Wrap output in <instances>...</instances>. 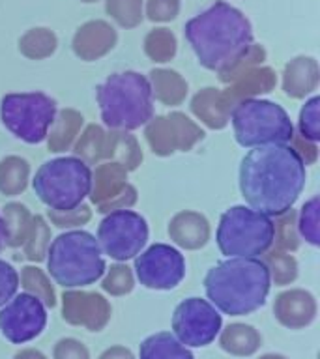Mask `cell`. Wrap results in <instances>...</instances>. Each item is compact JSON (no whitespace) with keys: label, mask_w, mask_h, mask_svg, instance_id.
<instances>
[{"label":"cell","mask_w":320,"mask_h":359,"mask_svg":"<svg viewBox=\"0 0 320 359\" xmlns=\"http://www.w3.org/2000/svg\"><path fill=\"white\" fill-rule=\"evenodd\" d=\"M305 163L288 144L257 146L240 165V191L251 210L268 217L283 215L305 187Z\"/></svg>","instance_id":"obj_1"},{"label":"cell","mask_w":320,"mask_h":359,"mask_svg":"<svg viewBox=\"0 0 320 359\" xmlns=\"http://www.w3.org/2000/svg\"><path fill=\"white\" fill-rule=\"evenodd\" d=\"M184 32L199 64L210 72H229L253 49L251 22L227 2H215L193 17Z\"/></svg>","instance_id":"obj_2"},{"label":"cell","mask_w":320,"mask_h":359,"mask_svg":"<svg viewBox=\"0 0 320 359\" xmlns=\"http://www.w3.org/2000/svg\"><path fill=\"white\" fill-rule=\"evenodd\" d=\"M269 285V268L258 258H227L204 277L208 299L230 316H244L262 307Z\"/></svg>","instance_id":"obj_3"},{"label":"cell","mask_w":320,"mask_h":359,"mask_svg":"<svg viewBox=\"0 0 320 359\" xmlns=\"http://www.w3.org/2000/svg\"><path fill=\"white\" fill-rule=\"evenodd\" d=\"M98 103L107 128L133 131L152 120L154 90L150 81L140 73H114L98 86Z\"/></svg>","instance_id":"obj_4"},{"label":"cell","mask_w":320,"mask_h":359,"mask_svg":"<svg viewBox=\"0 0 320 359\" xmlns=\"http://www.w3.org/2000/svg\"><path fill=\"white\" fill-rule=\"evenodd\" d=\"M47 269L51 277L64 288L88 286L105 273L103 251L90 232L69 230L51 243Z\"/></svg>","instance_id":"obj_5"},{"label":"cell","mask_w":320,"mask_h":359,"mask_svg":"<svg viewBox=\"0 0 320 359\" xmlns=\"http://www.w3.org/2000/svg\"><path fill=\"white\" fill-rule=\"evenodd\" d=\"M34 193L45 206L69 212L92 191V170L77 157H58L44 163L32 180Z\"/></svg>","instance_id":"obj_6"},{"label":"cell","mask_w":320,"mask_h":359,"mask_svg":"<svg viewBox=\"0 0 320 359\" xmlns=\"http://www.w3.org/2000/svg\"><path fill=\"white\" fill-rule=\"evenodd\" d=\"M215 240L225 257L258 258L274 245L275 224L251 208L232 206L221 215Z\"/></svg>","instance_id":"obj_7"},{"label":"cell","mask_w":320,"mask_h":359,"mask_svg":"<svg viewBox=\"0 0 320 359\" xmlns=\"http://www.w3.org/2000/svg\"><path fill=\"white\" fill-rule=\"evenodd\" d=\"M232 128L238 144L257 148L286 144L294 137V126L286 111L266 100H244L232 111Z\"/></svg>","instance_id":"obj_8"},{"label":"cell","mask_w":320,"mask_h":359,"mask_svg":"<svg viewBox=\"0 0 320 359\" xmlns=\"http://www.w3.org/2000/svg\"><path fill=\"white\" fill-rule=\"evenodd\" d=\"M56 116V103L41 92L8 94L0 101V120L17 139L39 144L47 139Z\"/></svg>","instance_id":"obj_9"},{"label":"cell","mask_w":320,"mask_h":359,"mask_svg":"<svg viewBox=\"0 0 320 359\" xmlns=\"http://www.w3.org/2000/svg\"><path fill=\"white\" fill-rule=\"evenodd\" d=\"M148 241V224L145 217L131 210H116L109 213L98 229V243L101 251L114 260L126 262L135 258Z\"/></svg>","instance_id":"obj_10"},{"label":"cell","mask_w":320,"mask_h":359,"mask_svg":"<svg viewBox=\"0 0 320 359\" xmlns=\"http://www.w3.org/2000/svg\"><path fill=\"white\" fill-rule=\"evenodd\" d=\"M173 330L174 337L185 346H206L221 331V314L206 299L189 297L174 311Z\"/></svg>","instance_id":"obj_11"},{"label":"cell","mask_w":320,"mask_h":359,"mask_svg":"<svg viewBox=\"0 0 320 359\" xmlns=\"http://www.w3.org/2000/svg\"><path fill=\"white\" fill-rule=\"evenodd\" d=\"M135 275L146 288L171 290L185 277L184 255L167 243H154L135 257Z\"/></svg>","instance_id":"obj_12"},{"label":"cell","mask_w":320,"mask_h":359,"mask_svg":"<svg viewBox=\"0 0 320 359\" xmlns=\"http://www.w3.org/2000/svg\"><path fill=\"white\" fill-rule=\"evenodd\" d=\"M47 311L41 299L32 294H17L2 305L0 333L13 344H22L36 339L45 330Z\"/></svg>","instance_id":"obj_13"},{"label":"cell","mask_w":320,"mask_h":359,"mask_svg":"<svg viewBox=\"0 0 320 359\" xmlns=\"http://www.w3.org/2000/svg\"><path fill=\"white\" fill-rule=\"evenodd\" d=\"M140 359H193V353L168 331L154 333L140 342Z\"/></svg>","instance_id":"obj_14"},{"label":"cell","mask_w":320,"mask_h":359,"mask_svg":"<svg viewBox=\"0 0 320 359\" xmlns=\"http://www.w3.org/2000/svg\"><path fill=\"white\" fill-rule=\"evenodd\" d=\"M320 97H313L305 103V107L300 112V131L305 139L320 140Z\"/></svg>","instance_id":"obj_15"},{"label":"cell","mask_w":320,"mask_h":359,"mask_svg":"<svg viewBox=\"0 0 320 359\" xmlns=\"http://www.w3.org/2000/svg\"><path fill=\"white\" fill-rule=\"evenodd\" d=\"M319 198H313L303 206L302 219H300V230L313 245H319Z\"/></svg>","instance_id":"obj_16"},{"label":"cell","mask_w":320,"mask_h":359,"mask_svg":"<svg viewBox=\"0 0 320 359\" xmlns=\"http://www.w3.org/2000/svg\"><path fill=\"white\" fill-rule=\"evenodd\" d=\"M19 288V275L6 260H0V307L10 302Z\"/></svg>","instance_id":"obj_17"},{"label":"cell","mask_w":320,"mask_h":359,"mask_svg":"<svg viewBox=\"0 0 320 359\" xmlns=\"http://www.w3.org/2000/svg\"><path fill=\"white\" fill-rule=\"evenodd\" d=\"M6 238H8V229H6L4 219H2V215H0V249L4 247Z\"/></svg>","instance_id":"obj_18"}]
</instances>
